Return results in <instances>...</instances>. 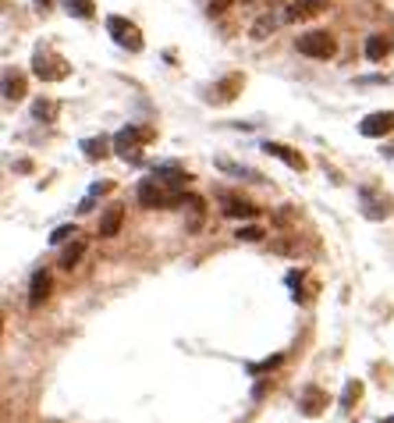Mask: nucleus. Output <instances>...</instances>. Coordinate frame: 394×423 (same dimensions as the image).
<instances>
[{
    "instance_id": "nucleus-5",
    "label": "nucleus",
    "mask_w": 394,
    "mask_h": 423,
    "mask_svg": "<svg viewBox=\"0 0 394 423\" xmlns=\"http://www.w3.org/2000/svg\"><path fill=\"white\" fill-rule=\"evenodd\" d=\"M107 32L114 36V43H117V47L132 50V54H139V50H142V36H139V29H135L132 22H124L121 14H111V18H107Z\"/></svg>"
},
{
    "instance_id": "nucleus-1",
    "label": "nucleus",
    "mask_w": 394,
    "mask_h": 423,
    "mask_svg": "<svg viewBox=\"0 0 394 423\" xmlns=\"http://www.w3.org/2000/svg\"><path fill=\"white\" fill-rule=\"evenodd\" d=\"M32 75L43 78V82H60V78L71 75V65L54 47H36L32 50Z\"/></svg>"
},
{
    "instance_id": "nucleus-18",
    "label": "nucleus",
    "mask_w": 394,
    "mask_h": 423,
    "mask_svg": "<svg viewBox=\"0 0 394 423\" xmlns=\"http://www.w3.org/2000/svg\"><path fill=\"white\" fill-rule=\"evenodd\" d=\"M82 150H86L89 160H103V157H107V139H86V142H82Z\"/></svg>"
},
{
    "instance_id": "nucleus-23",
    "label": "nucleus",
    "mask_w": 394,
    "mask_h": 423,
    "mask_svg": "<svg viewBox=\"0 0 394 423\" xmlns=\"http://www.w3.org/2000/svg\"><path fill=\"white\" fill-rule=\"evenodd\" d=\"M227 4H231V0H213V4H210V14H220V11H227Z\"/></svg>"
},
{
    "instance_id": "nucleus-15",
    "label": "nucleus",
    "mask_w": 394,
    "mask_h": 423,
    "mask_svg": "<svg viewBox=\"0 0 394 423\" xmlns=\"http://www.w3.org/2000/svg\"><path fill=\"white\" fill-rule=\"evenodd\" d=\"M277 22H288V18L281 14V18H270V14H263L259 22L253 25V39H266V32H274L277 29Z\"/></svg>"
},
{
    "instance_id": "nucleus-13",
    "label": "nucleus",
    "mask_w": 394,
    "mask_h": 423,
    "mask_svg": "<svg viewBox=\"0 0 394 423\" xmlns=\"http://www.w3.org/2000/svg\"><path fill=\"white\" fill-rule=\"evenodd\" d=\"M4 96H8V100H22V96H25V78L14 75L11 68L4 72Z\"/></svg>"
},
{
    "instance_id": "nucleus-24",
    "label": "nucleus",
    "mask_w": 394,
    "mask_h": 423,
    "mask_svg": "<svg viewBox=\"0 0 394 423\" xmlns=\"http://www.w3.org/2000/svg\"><path fill=\"white\" fill-rule=\"evenodd\" d=\"M380 423H394V416H387V420H380Z\"/></svg>"
},
{
    "instance_id": "nucleus-11",
    "label": "nucleus",
    "mask_w": 394,
    "mask_h": 423,
    "mask_svg": "<svg viewBox=\"0 0 394 423\" xmlns=\"http://www.w3.org/2000/svg\"><path fill=\"white\" fill-rule=\"evenodd\" d=\"M302 416H320L323 413V406H327V391H320L316 384L313 388H305V395H302Z\"/></svg>"
},
{
    "instance_id": "nucleus-12",
    "label": "nucleus",
    "mask_w": 394,
    "mask_h": 423,
    "mask_svg": "<svg viewBox=\"0 0 394 423\" xmlns=\"http://www.w3.org/2000/svg\"><path fill=\"white\" fill-rule=\"evenodd\" d=\"M47 295H50V274L47 270H36L32 274V285H29V306L36 310L39 303L47 299Z\"/></svg>"
},
{
    "instance_id": "nucleus-2",
    "label": "nucleus",
    "mask_w": 394,
    "mask_h": 423,
    "mask_svg": "<svg viewBox=\"0 0 394 423\" xmlns=\"http://www.w3.org/2000/svg\"><path fill=\"white\" fill-rule=\"evenodd\" d=\"M150 139H153V129H135V124H128V129H121L114 135V150H117L121 160L139 164L142 160V146H146Z\"/></svg>"
},
{
    "instance_id": "nucleus-10",
    "label": "nucleus",
    "mask_w": 394,
    "mask_h": 423,
    "mask_svg": "<svg viewBox=\"0 0 394 423\" xmlns=\"http://www.w3.org/2000/svg\"><path fill=\"white\" fill-rule=\"evenodd\" d=\"M121 221H124V206H121V203L107 206V214L100 217V235H103V239H114L117 231H121Z\"/></svg>"
},
{
    "instance_id": "nucleus-25",
    "label": "nucleus",
    "mask_w": 394,
    "mask_h": 423,
    "mask_svg": "<svg viewBox=\"0 0 394 423\" xmlns=\"http://www.w3.org/2000/svg\"><path fill=\"white\" fill-rule=\"evenodd\" d=\"M387 153H391V157H394V146H387Z\"/></svg>"
},
{
    "instance_id": "nucleus-9",
    "label": "nucleus",
    "mask_w": 394,
    "mask_h": 423,
    "mask_svg": "<svg viewBox=\"0 0 394 423\" xmlns=\"http://www.w3.org/2000/svg\"><path fill=\"white\" fill-rule=\"evenodd\" d=\"M263 153L284 160L292 171H305V157H302L299 150H292V146H284V142H263Z\"/></svg>"
},
{
    "instance_id": "nucleus-17",
    "label": "nucleus",
    "mask_w": 394,
    "mask_h": 423,
    "mask_svg": "<svg viewBox=\"0 0 394 423\" xmlns=\"http://www.w3.org/2000/svg\"><path fill=\"white\" fill-rule=\"evenodd\" d=\"M93 0H65V11L75 14V18H93Z\"/></svg>"
},
{
    "instance_id": "nucleus-4",
    "label": "nucleus",
    "mask_w": 394,
    "mask_h": 423,
    "mask_svg": "<svg viewBox=\"0 0 394 423\" xmlns=\"http://www.w3.org/2000/svg\"><path fill=\"white\" fill-rule=\"evenodd\" d=\"M359 196H362V214H366L369 221H384V217H391L394 203H391L387 193H380L377 185H362Z\"/></svg>"
},
{
    "instance_id": "nucleus-6",
    "label": "nucleus",
    "mask_w": 394,
    "mask_h": 423,
    "mask_svg": "<svg viewBox=\"0 0 394 423\" xmlns=\"http://www.w3.org/2000/svg\"><path fill=\"white\" fill-rule=\"evenodd\" d=\"M359 132L369 135V139H380V135H391L394 132V111H373L362 118Z\"/></svg>"
},
{
    "instance_id": "nucleus-16",
    "label": "nucleus",
    "mask_w": 394,
    "mask_h": 423,
    "mask_svg": "<svg viewBox=\"0 0 394 423\" xmlns=\"http://www.w3.org/2000/svg\"><path fill=\"white\" fill-rule=\"evenodd\" d=\"M82 252H86V242H82V239H75V242L65 249V257H60V267H65V270H71V267L78 263V257H82Z\"/></svg>"
},
{
    "instance_id": "nucleus-14",
    "label": "nucleus",
    "mask_w": 394,
    "mask_h": 423,
    "mask_svg": "<svg viewBox=\"0 0 394 423\" xmlns=\"http://www.w3.org/2000/svg\"><path fill=\"white\" fill-rule=\"evenodd\" d=\"M387 50H391V43H387L384 36H369V39H366V57H369V61H384Z\"/></svg>"
},
{
    "instance_id": "nucleus-20",
    "label": "nucleus",
    "mask_w": 394,
    "mask_h": 423,
    "mask_svg": "<svg viewBox=\"0 0 394 423\" xmlns=\"http://www.w3.org/2000/svg\"><path fill=\"white\" fill-rule=\"evenodd\" d=\"M32 114L43 118V121H54V118H57V103H54V100H36V103H32Z\"/></svg>"
},
{
    "instance_id": "nucleus-19",
    "label": "nucleus",
    "mask_w": 394,
    "mask_h": 423,
    "mask_svg": "<svg viewBox=\"0 0 394 423\" xmlns=\"http://www.w3.org/2000/svg\"><path fill=\"white\" fill-rule=\"evenodd\" d=\"M359 395H362V384H359V380H348L345 391H341V406H345V409H351V406L359 402Z\"/></svg>"
},
{
    "instance_id": "nucleus-3",
    "label": "nucleus",
    "mask_w": 394,
    "mask_h": 423,
    "mask_svg": "<svg viewBox=\"0 0 394 423\" xmlns=\"http://www.w3.org/2000/svg\"><path fill=\"white\" fill-rule=\"evenodd\" d=\"M295 50L305 54V57H313V61H327V57L338 54V43H334V36H330V32L313 29V32H305V36L295 39Z\"/></svg>"
},
{
    "instance_id": "nucleus-8",
    "label": "nucleus",
    "mask_w": 394,
    "mask_h": 423,
    "mask_svg": "<svg viewBox=\"0 0 394 423\" xmlns=\"http://www.w3.org/2000/svg\"><path fill=\"white\" fill-rule=\"evenodd\" d=\"M327 8H330V0H292L288 11H284V18H288V22H305V18H316Z\"/></svg>"
},
{
    "instance_id": "nucleus-21",
    "label": "nucleus",
    "mask_w": 394,
    "mask_h": 423,
    "mask_svg": "<svg viewBox=\"0 0 394 423\" xmlns=\"http://www.w3.org/2000/svg\"><path fill=\"white\" fill-rule=\"evenodd\" d=\"M235 235H238V242H259V239L266 235V231H263V228H256V224H245V228H238V231H235Z\"/></svg>"
},
{
    "instance_id": "nucleus-7",
    "label": "nucleus",
    "mask_w": 394,
    "mask_h": 423,
    "mask_svg": "<svg viewBox=\"0 0 394 423\" xmlns=\"http://www.w3.org/2000/svg\"><path fill=\"white\" fill-rule=\"evenodd\" d=\"M220 210H224V217H235V221H253V217H259V206L256 203H248V199H238V196H220Z\"/></svg>"
},
{
    "instance_id": "nucleus-22",
    "label": "nucleus",
    "mask_w": 394,
    "mask_h": 423,
    "mask_svg": "<svg viewBox=\"0 0 394 423\" xmlns=\"http://www.w3.org/2000/svg\"><path fill=\"white\" fill-rule=\"evenodd\" d=\"M71 235H78V231H75V224H60V228L54 231V235H50V242H54V246H60V242H68Z\"/></svg>"
}]
</instances>
